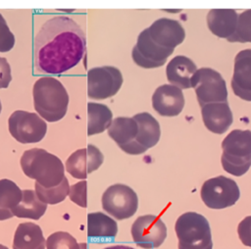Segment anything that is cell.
I'll use <instances>...</instances> for the list:
<instances>
[{"label":"cell","instance_id":"obj_1","mask_svg":"<svg viewBox=\"0 0 251 249\" xmlns=\"http://www.w3.org/2000/svg\"><path fill=\"white\" fill-rule=\"evenodd\" d=\"M86 50L85 33L67 16L47 20L33 38V66L39 73L59 75L75 67Z\"/></svg>","mask_w":251,"mask_h":249},{"label":"cell","instance_id":"obj_2","mask_svg":"<svg viewBox=\"0 0 251 249\" xmlns=\"http://www.w3.org/2000/svg\"><path fill=\"white\" fill-rule=\"evenodd\" d=\"M33 106L43 120L54 123L65 117L69 105L67 89L55 77L38 78L32 88Z\"/></svg>","mask_w":251,"mask_h":249},{"label":"cell","instance_id":"obj_3","mask_svg":"<svg viewBox=\"0 0 251 249\" xmlns=\"http://www.w3.org/2000/svg\"><path fill=\"white\" fill-rule=\"evenodd\" d=\"M21 167L24 174L45 188L59 185L65 177V168L62 161L41 148L25 150L21 157Z\"/></svg>","mask_w":251,"mask_h":249},{"label":"cell","instance_id":"obj_4","mask_svg":"<svg viewBox=\"0 0 251 249\" xmlns=\"http://www.w3.org/2000/svg\"><path fill=\"white\" fill-rule=\"evenodd\" d=\"M221 162L224 170L241 176L251 167V130H231L222 142Z\"/></svg>","mask_w":251,"mask_h":249},{"label":"cell","instance_id":"obj_5","mask_svg":"<svg viewBox=\"0 0 251 249\" xmlns=\"http://www.w3.org/2000/svg\"><path fill=\"white\" fill-rule=\"evenodd\" d=\"M178 249H213L212 232L207 219L196 212L180 215L175 224Z\"/></svg>","mask_w":251,"mask_h":249},{"label":"cell","instance_id":"obj_6","mask_svg":"<svg viewBox=\"0 0 251 249\" xmlns=\"http://www.w3.org/2000/svg\"><path fill=\"white\" fill-rule=\"evenodd\" d=\"M198 104L203 106L211 103L227 102L226 83L222 75L211 68H200L191 78Z\"/></svg>","mask_w":251,"mask_h":249},{"label":"cell","instance_id":"obj_7","mask_svg":"<svg viewBox=\"0 0 251 249\" xmlns=\"http://www.w3.org/2000/svg\"><path fill=\"white\" fill-rule=\"evenodd\" d=\"M200 193L204 204L215 210L234 205L240 196L237 183L225 175H219L204 181Z\"/></svg>","mask_w":251,"mask_h":249},{"label":"cell","instance_id":"obj_8","mask_svg":"<svg viewBox=\"0 0 251 249\" xmlns=\"http://www.w3.org/2000/svg\"><path fill=\"white\" fill-rule=\"evenodd\" d=\"M102 208L116 220L128 219L137 211V194L126 184L110 185L102 195Z\"/></svg>","mask_w":251,"mask_h":249},{"label":"cell","instance_id":"obj_9","mask_svg":"<svg viewBox=\"0 0 251 249\" xmlns=\"http://www.w3.org/2000/svg\"><path fill=\"white\" fill-rule=\"evenodd\" d=\"M11 135L20 143H36L41 141L47 131V124L37 114L23 110L12 113L8 120Z\"/></svg>","mask_w":251,"mask_h":249},{"label":"cell","instance_id":"obj_10","mask_svg":"<svg viewBox=\"0 0 251 249\" xmlns=\"http://www.w3.org/2000/svg\"><path fill=\"white\" fill-rule=\"evenodd\" d=\"M124 78L122 72L112 66L92 68L87 72V96L103 100L118 93Z\"/></svg>","mask_w":251,"mask_h":249},{"label":"cell","instance_id":"obj_11","mask_svg":"<svg viewBox=\"0 0 251 249\" xmlns=\"http://www.w3.org/2000/svg\"><path fill=\"white\" fill-rule=\"evenodd\" d=\"M130 232L136 245L144 249H153L165 241L167 226L157 216L143 215L133 222Z\"/></svg>","mask_w":251,"mask_h":249},{"label":"cell","instance_id":"obj_12","mask_svg":"<svg viewBox=\"0 0 251 249\" xmlns=\"http://www.w3.org/2000/svg\"><path fill=\"white\" fill-rule=\"evenodd\" d=\"M173 52L174 50L156 45L151 40L147 28H145L137 37L136 44L131 51V57L137 66L144 69H154L162 67Z\"/></svg>","mask_w":251,"mask_h":249},{"label":"cell","instance_id":"obj_13","mask_svg":"<svg viewBox=\"0 0 251 249\" xmlns=\"http://www.w3.org/2000/svg\"><path fill=\"white\" fill-rule=\"evenodd\" d=\"M103 161L104 156L101 151L96 146L88 144L85 148L71 154L66 162V170L75 178L84 180L88 174L98 170Z\"/></svg>","mask_w":251,"mask_h":249},{"label":"cell","instance_id":"obj_14","mask_svg":"<svg viewBox=\"0 0 251 249\" xmlns=\"http://www.w3.org/2000/svg\"><path fill=\"white\" fill-rule=\"evenodd\" d=\"M147 30L151 40L156 45L169 50H175L185 37V31L180 23L169 18L156 20L147 27Z\"/></svg>","mask_w":251,"mask_h":249},{"label":"cell","instance_id":"obj_15","mask_svg":"<svg viewBox=\"0 0 251 249\" xmlns=\"http://www.w3.org/2000/svg\"><path fill=\"white\" fill-rule=\"evenodd\" d=\"M153 109L163 117H176L184 107V96L180 88L172 84H163L152 95Z\"/></svg>","mask_w":251,"mask_h":249},{"label":"cell","instance_id":"obj_16","mask_svg":"<svg viewBox=\"0 0 251 249\" xmlns=\"http://www.w3.org/2000/svg\"><path fill=\"white\" fill-rule=\"evenodd\" d=\"M231 88L239 98L251 101V49H244L236 54Z\"/></svg>","mask_w":251,"mask_h":249},{"label":"cell","instance_id":"obj_17","mask_svg":"<svg viewBox=\"0 0 251 249\" xmlns=\"http://www.w3.org/2000/svg\"><path fill=\"white\" fill-rule=\"evenodd\" d=\"M201 115L207 129L217 134L225 133L233 121L227 102L207 104L201 108Z\"/></svg>","mask_w":251,"mask_h":249},{"label":"cell","instance_id":"obj_18","mask_svg":"<svg viewBox=\"0 0 251 249\" xmlns=\"http://www.w3.org/2000/svg\"><path fill=\"white\" fill-rule=\"evenodd\" d=\"M196 71L197 67L190 58L178 55L167 65L166 75L172 85L180 89H187L191 88V78Z\"/></svg>","mask_w":251,"mask_h":249},{"label":"cell","instance_id":"obj_19","mask_svg":"<svg viewBox=\"0 0 251 249\" xmlns=\"http://www.w3.org/2000/svg\"><path fill=\"white\" fill-rule=\"evenodd\" d=\"M237 19L233 9H212L207 15V25L213 34L227 39L235 32Z\"/></svg>","mask_w":251,"mask_h":249},{"label":"cell","instance_id":"obj_20","mask_svg":"<svg viewBox=\"0 0 251 249\" xmlns=\"http://www.w3.org/2000/svg\"><path fill=\"white\" fill-rule=\"evenodd\" d=\"M118 232L117 222L102 212L87 215V235L96 241H110Z\"/></svg>","mask_w":251,"mask_h":249},{"label":"cell","instance_id":"obj_21","mask_svg":"<svg viewBox=\"0 0 251 249\" xmlns=\"http://www.w3.org/2000/svg\"><path fill=\"white\" fill-rule=\"evenodd\" d=\"M46 240L42 229L33 223H22L18 225L14 240L13 249H45Z\"/></svg>","mask_w":251,"mask_h":249},{"label":"cell","instance_id":"obj_22","mask_svg":"<svg viewBox=\"0 0 251 249\" xmlns=\"http://www.w3.org/2000/svg\"><path fill=\"white\" fill-rule=\"evenodd\" d=\"M132 118L138 125L135 141L147 150L155 146L161 136V128L158 121L147 112L138 113Z\"/></svg>","mask_w":251,"mask_h":249},{"label":"cell","instance_id":"obj_23","mask_svg":"<svg viewBox=\"0 0 251 249\" xmlns=\"http://www.w3.org/2000/svg\"><path fill=\"white\" fill-rule=\"evenodd\" d=\"M23 198V190L8 178L0 179V221L14 217L13 211Z\"/></svg>","mask_w":251,"mask_h":249},{"label":"cell","instance_id":"obj_24","mask_svg":"<svg viewBox=\"0 0 251 249\" xmlns=\"http://www.w3.org/2000/svg\"><path fill=\"white\" fill-rule=\"evenodd\" d=\"M113 113L104 104L87 103V135L101 133L112 124Z\"/></svg>","mask_w":251,"mask_h":249},{"label":"cell","instance_id":"obj_25","mask_svg":"<svg viewBox=\"0 0 251 249\" xmlns=\"http://www.w3.org/2000/svg\"><path fill=\"white\" fill-rule=\"evenodd\" d=\"M138 132V125L133 118L118 117L112 121L108 128V135L118 144L125 146L135 140Z\"/></svg>","mask_w":251,"mask_h":249},{"label":"cell","instance_id":"obj_26","mask_svg":"<svg viewBox=\"0 0 251 249\" xmlns=\"http://www.w3.org/2000/svg\"><path fill=\"white\" fill-rule=\"evenodd\" d=\"M47 204L43 203L36 195L34 190H23V198L19 205L14 209L13 214L18 218L39 220L46 212Z\"/></svg>","mask_w":251,"mask_h":249},{"label":"cell","instance_id":"obj_27","mask_svg":"<svg viewBox=\"0 0 251 249\" xmlns=\"http://www.w3.org/2000/svg\"><path fill=\"white\" fill-rule=\"evenodd\" d=\"M34 187H35V193L37 197L43 203L51 204V205L62 202L69 195V192H70L69 180L66 176L64 177L62 182L57 186L45 188L40 184H38L37 182H35Z\"/></svg>","mask_w":251,"mask_h":249},{"label":"cell","instance_id":"obj_28","mask_svg":"<svg viewBox=\"0 0 251 249\" xmlns=\"http://www.w3.org/2000/svg\"><path fill=\"white\" fill-rule=\"evenodd\" d=\"M229 42H251V9L238 15L235 32L227 38Z\"/></svg>","mask_w":251,"mask_h":249},{"label":"cell","instance_id":"obj_29","mask_svg":"<svg viewBox=\"0 0 251 249\" xmlns=\"http://www.w3.org/2000/svg\"><path fill=\"white\" fill-rule=\"evenodd\" d=\"M46 249H80L76 239L66 231H56L46 239Z\"/></svg>","mask_w":251,"mask_h":249},{"label":"cell","instance_id":"obj_30","mask_svg":"<svg viewBox=\"0 0 251 249\" xmlns=\"http://www.w3.org/2000/svg\"><path fill=\"white\" fill-rule=\"evenodd\" d=\"M15 45V36L10 30L6 20L0 14V52L5 53L13 49Z\"/></svg>","mask_w":251,"mask_h":249},{"label":"cell","instance_id":"obj_31","mask_svg":"<svg viewBox=\"0 0 251 249\" xmlns=\"http://www.w3.org/2000/svg\"><path fill=\"white\" fill-rule=\"evenodd\" d=\"M86 181L81 180L70 187L69 197L70 199L75 203L76 205L86 208L87 206V199H86Z\"/></svg>","mask_w":251,"mask_h":249},{"label":"cell","instance_id":"obj_32","mask_svg":"<svg viewBox=\"0 0 251 249\" xmlns=\"http://www.w3.org/2000/svg\"><path fill=\"white\" fill-rule=\"evenodd\" d=\"M237 234L243 245L251 247V216L245 217L237 226Z\"/></svg>","mask_w":251,"mask_h":249},{"label":"cell","instance_id":"obj_33","mask_svg":"<svg viewBox=\"0 0 251 249\" xmlns=\"http://www.w3.org/2000/svg\"><path fill=\"white\" fill-rule=\"evenodd\" d=\"M11 80V67L6 58L0 57V88H7Z\"/></svg>","mask_w":251,"mask_h":249},{"label":"cell","instance_id":"obj_34","mask_svg":"<svg viewBox=\"0 0 251 249\" xmlns=\"http://www.w3.org/2000/svg\"><path fill=\"white\" fill-rule=\"evenodd\" d=\"M104 249H134V248L127 246V245H113V246L106 247Z\"/></svg>","mask_w":251,"mask_h":249},{"label":"cell","instance_id":"obj_35","mask_svg":"<svg viewBox=\"0 0 251 249\" xmlns=\"http://www.w3.org/2000/svg\"><path fill=\"white\" fill-rule=\"evenodd\" d=\"M79 247H80V249H87V244L84 242H81V243H79Z\"/></svg>","mask_w":251,"mask_h":249},{"label":"cell","instance_id":"obj_36","mask_svg":"<svg viewBox=\"0 0 251 249\" xmlns=\"http://www.w3.org/2000/svg\"><path fill=\"white\" fill-rule=\"evenodd\" d=\"M0 249H9V248L3 244H0Z\"/></svg>","mask_w":251,"mask_h":249},{"label":"cell","instance_id":"obj_37","mask_svg":"<svg viewBox=\"0 0 251 249\" xmlns=\"http://www.w3.org/2000/svg\"><path fill=\"white\" fill-rule=\"evenodd\" d=\"M1 110H2V104H1V101H0V113H1Z\"/></svg>","mask_w":251,"mask_h":249}]
</instances>
